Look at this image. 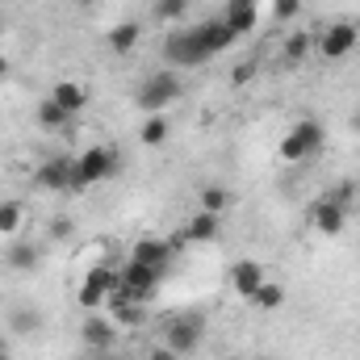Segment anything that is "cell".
<instances>
[{"label":"cell","mask_w":360,"mask_h":360,"mask_svg":"<svg viewBox=\"0 0 360 360\" xmlns=\"http://www.w3.org/2000/svg\"><path fill=\"white\" fill-rule=\"evenodd\" d=\"M117 168H122L117 147H89L80 160H72V193H89L92 184L109 180Z\"/></svg>","instance_id":"6da1fadb"},{"label":"cell","mask_w":360,"mask_h":360,"mask_svg":"<svg viewBox=\"0 0 360 360\" xmlns=\"http://www.w3.org/2000/svg\"><path fill=\"white\" fill-rule=\"evenodd\" d=\"M184 84H180L176 72H155V76H147L143 80V89H139V109L143 113H164L168 105H176Z\"/></svg>","instance_id":"7a4b0ae2"},{"label":"cell","mask_w":360,"mask_h":360,"mask_svg":"<svg viewBox=\"0 0 360 360\" xmlns=\"http://www.w3.org/2000/svg\"><path fill=\"white\" fill-rule=\"evenodd\" d=\"M356 46H360V25L356 21H331V25L314 38V51H319L323 59H331V63L348 59Z\"/></svg>","instance_id":"3957f363"},{"label":"cell","mask_w":360,"mask_h":360,"mask_svg":"<svg viewBox=\"0 0 360 360\" xmlns=\"http://www.w3.org/2000/svg\"><path fill=\"white\" fill-rule=\"evenodd\" d=\"M164 59H168V68H201V63H210V55L201 51V42H197V34H193V25L188 30H172L168 38H164Z\"/></svg>","instance_id":"277c9868"},{"label":"cell","mask_w":360,"mask_h":360,"mask_svg":"<svg viewBox=\"0 0 360 360\" xmlns=\"http://www.w3.org/2000/svg\"><path fill=\"white\" fill-rule=\"evenodd\" d=\"M201 335H205V319H201V314H176V319L168 323V331H164V344H168L176 356H188V352H197Z\"/></svg>","instance_id":"5b68a950"},{"label":"cell","mask_w":360,"mask_h":360,"mask_svg":"<svg viewBox=\"0 0 360 360\" xmlns=\"http://www.w3.org/2000/svg\"><path fill=\"white\" fill-rule=\"evenodd\" d=\"M117 323L113 319H105V314H84V323H80V344L89 348V352H96V356H105V352H113V344H117Z\"/></svg>","instance_id":"8992f818"},{"label":"cell","mask_w":360,"mask_h":360,"mask_svg":"<svg viewBox=\"0 0 360 360\" xmlns=\"http://www.w3.org/2000/svg\"><path fill=\"white\" fill-rule=\"evenodd\" d=\"M348 210L344 205H335L331 197H314V205H310V226L319 231V235H327V239H335V235H344L348 231Z\"/></svg>","instance_id":"52a82bcc"},{"label":"cell","mask_w":360,"mask_h":360,"mask_svg":"<svg viewBox=\"0 0 360 360\" xmlns=\"http://www.w3.org/2000/svg\"><path fill=\"white\" fill-rule=\"evenodd\" d=\"M193 34H197V42H201V51H205L210 59L235 46V34H231V25H226L222 17H210V21H201V25H193Z\"/></svg>","instance_id":"ba28073f"},{"label":"cell","mask_w":360,"mask_h":360,"mask_svg":"<svg viewBox=\"0 0 360 360\" xmlns=\"http://www.w3.org/2000/svg\"><path fill=\"white\" fill-rule=\"evenodd\" d=\"M34 188L42 193H72V160H46L34 168Z\"/></svg>","instance_id":"9c48e42d"},{"label":"cell","mask_w":360,"mask_h":360,"mask_svg":"<svg viewBox=\"0 0 360 360\" xmlns=\"http://www.w3.org/2000/svg\"><path fill=\"white\" fill-rule=\"evenodd\" d=\"M264 281H269V272H264L260 260H239V264H231V289H235L243 302H252Z\"/></svg>","instance_id":"30bf717a"},{"label":"cell","mask_w":360,"mask_h":360,"mask_svg":"<svg viewBox=\"0 0 360 360\" xmlns=\"http://www.w3.org/2000/svg\"><path fill=\"white\" fill-rule=\"evenodd\" d=\"M160 276L164 272L151 269V264H139V260H126V269H122V285L139 297V302H147L151 293H155V285H160Z\"/></svg>","instance_id":"8fae6325"},{"label":"cell","mask_w":360,"mask_h":360,"mask_svg":"<svg viewBox=\"0 0 360 360\" xmlns=\"http://www.w3.org/2000/svg\"><path fill=\"white\" fill-rule=\"evenodd\" d=\"M172 256H176V252H172V243H168V239H155V235H143V239L130 248V260L151 264V269H160V272L172 264Z\"/></svg>","instance_id":"7c38bea8"},{"label":"cell","mask_w":360,"mask_h":360,"mask_svg":"<svg viewBox=\"0 0 360 360\" xmlns=\"http://www.w3.org/2000/svg\"><path fill=\"white\" fill-rule=\"evenodd\" d=\"M180 235H184L188 243H214V239L222 235V214L197 210V214H188V222L180 226Z\"/></svg>","instance_id":"4fadbf2b"},{"label":"cell","mask_w":360,"mask_h":360,"mask_svg":"<svg viewBox=\"0 0 360 360\" xmlns=\"http://www.w3.org/2000/svg\"><path fill=\"white\" fill-rule=\"evenodd\" d=\"M222 21L231 25L235 38H243V34H252V30L260 25V8H256V0H226Z\"/></svg>","instance_id":"5bb4252c"},{"label":"cell","mask_w":360,"mask_h":360,"mask_svg":"<svg viewBox=\"0 0 360 360\" xmlns=\"http://www.w3.org/2000/svg\"><path fill=\"white\" fill-rule=\"evenodd\" d=\"M42 260V248L30 243V239H8V252H4V264L13 272H34Z\"/></svg>","instance_id":"9a60e30c"},{"label":"cell","mask_w":360,"mask_h":360,"mask_svg":"<svg viewBox=\"0 0 360 360\" xmlns=\"http://www.w3.org/2000/svg\"><path fill=\"white\" fill-rule=\"evenodd\" d=\"M51 101H59L72 117L89 105V89L80 84V80H55V89H51Z\"/></svg>","instance_id":"2e32d148"},{"label":"cell","mask_w":360,"mask_h":360,"mask_svg":"<svg viewBox=\"0 0 360 360\" xmlns=\"http://www.w3.org/2000/svg\"><path fill=\"white\" fill-rule=\"evenodd\" d=\"M143 42V25L139 21H117L109 30V51L113 55H134V46Z\"/></svg>","instance_id":"e0dca14e"},{"label":"cell","mask_w":360,"mask_h":360,"mask_svg":"<svg viewBox=\"0 0 360 360\" xmlns=\"http://www.w3.org/2000/svg\"><path fill=\"white\" fill-rule=\"evenodd\" d=\"M310 51H314V34H310V30H293V34L281 42V59H285L289 68H297Z\"/></svg>","instance_id":"ac0fdd59"},{"label":"cell","mask_w":360,"mask_h":360,"mask_svg":"<svg viewBox=\"0 0 360 360\" xmlns=\"http://www.w3.org/2000/svg\"><path fill=\"white\" fill-rule=\"evenodd\" d=\"M293 134L302 139L306 155H319V151H323V143H327V130H323V122H319V117H302V122H293Z\"/></svg>","instance_id":"d6986e66"},{"label":"cell","mask_w":360,"mask_h":360,"mask_svg":"<svg viewBox=\"0 0 360 360\" xmlns=\"http://www.w3.org/2000/svg\"><path fill=\"white\" fill-rule=\"evenodd\" d=\"M168 134H172V126H168L164 113H147V122L139 126V143H143V147H164Z\"/></svg>","instance_id":"ffe728a7"},{"label":"cell","mask_w":360,"mask_h":360,"mask_svg":"<svg viewBox=\"0 0 360 360\" xmlns=\"http://www.w3.org/2000/svg\"><path fill=\"white\" fill-rule=\"evenodd\" d=\"M285 297H289V293H285V285H281V281H264V285L256 289L252 306H256L260 314H272V310H281V306H285Z\"/></svg>","instance_id":"44dd1931"},{"label":"cell","mask_w":360,"mask_h":360,"mask_svg":"<svg viewBox=\"0 0 360 360\" xmlns=\"http://www.w3.org/2000/svg\"><path fill=\"white\" fill-rule=\"evenodd\" d=\"M21 222H25V205L13 201V197H4V201H0V235H4V239H17Z\"/></svg>","instance_id":"7402d4cb"},{"label":"cell","mask_w":360,"mask_h":360,"mask_svg":"<svg viewBox=\"0 0 360 360\" xmlns=\"http://www.w3.org/2000/svg\"><path fill=\"white\" fill-rule=\"evenodd\" d=\"M197 201H201V210H210V214H226L231 210V193L214 180V184H201L197 188Z\"/></svg>","instance_id":"603a6c76"},{"label":"cell","mask_w":360,"mask_h":360,"mask_svg":"<svg viewBox=\"0 0 360 360\" xmlns=\"http://www.w3.org/2000/svg\"><path fill=\"white\" fill-rule=\"evenodd\" d=\"M68 122H72V113H68L59 101H51V96H46V101L38 105V126H42V130H63Z\"/></svg>","instance_id":"cb8c5ba5"},{"label":"cell","mask_w":360,"mask_h":360,"mask_svg":"<svg viewBox=\"0 0 360 360\" xmlns=\"http://www.w3.org/2000/svg\"><path fill=\"white\" fill-rule=\"evenodd\" d=\"M8 327H13V335H34V331L42 327V319H38V310L21 306V310H13V314H8Z\"/></svg>","instance_id":"d4e9b609"},{"label":"cell","mask_w":360,"mask_h":360,"mask_svg":"<svg viewBox=\"0 0 360 360\" xmlns=\"http://www.w3.org/2000/svg\"><path fill=\"white\" fill-rule=\"evenodd\" d=\"M327 197H331V201H335V205H344V210H348V214H352V205H356L360 188H356V180H340V184H335V188H331V193H327Z\"/></svg>","instance_id":"484cf974"},{"label":"cell","mask_w":360,"mask_h":360,"mask_svg":"<svg viewBox=\"0 0 360 360\" xmlns=\"http://www.w3.org/2000/svg\"><path fill=\"white\" fill-rule=\"evenodd\" d=\"M193 0H155V21H180Z\"/></svg>","instance_id":"4316f807"},{"label":"cell","mask_w":360,"mask_h":360,"mask_svg":"<svg viewBox=\"0 0 360 360\" xmlns=\"http://www.w3.org/2000/svg\"><path fill=\"white\" fill-rule=\"evenodd\" d=\"M72 235H76V222H72V218H63V214H59V218H51V222H46V239L63 243V239H72Z\"/></svg>","instance_id":"83f0119b"},{"label":"cell","mask_w":360,"mask_h":360,"mask_svg":"<svg viewBox=\"0 0 360 360\" xmlns=\"http://www.w3.org/2000/svg\"><path fill=\"white\" fill-rule=\"evenodd\" d=\"M252 80H256V63H252V59H243V63L231 68V84H235V89H248Z\"/></svg>","instance_id":"f1b7e54d"},{"label":"cell","mask_w":360,"mask_h":360,"mask_svg":"<svg viewBox=\"0 0 360 360\" xmlns=\"http://www.w3.org/2000/svg\"><path fill=\"white\" fill-rule=\"evenodd\" d=\"M302 4H306V0H272V17H276V21H293V17L302 13Z\"/></svg>","instance_id":"f546056e"},{"label":"cell","mask_w":360,"mask_h":360,"mask_svg":"<svg viewBox=\"0 0 360 360\" xmlns=\"http://www.w3.org/2000/svg\"><path fill=\"white\" fill-rule=\"evenodd\" d=\"M147 360H180L168 344H160V348H147Z\"/></svg>","instance_id":"4dcf8cb0"},{"label":"cell","mask_w":360,"mask_h":360,"mask_svg":"<svg viewBox=\"0 0 360 360\" xmlns=\"http://www.w3.org/2000/svg\"><path fill=\"white\" fill-rule=\"evenodd\" d=\"M8 72H13V63H8V59H4V55H0V80H4V76H8Z\"/></svg>","instance_id":"1f68e13d"},{"label":"cell","mask_w":360,"mask_h":360,"mask_svg":"<svg viewBox=\"0 0 360 360\" xmlns=\"http://www.w3.org/2000/svg\"><path fill=\"white\" fill-rule=\"evenodd\" d=\"M352 130H356V134H360V109H356V113H352Z\"/></svg>","instance_id":"d6a6232c"},{"label":"cell","mask_w":360,"mask_h":360,"mask_svg":"<svg viewBox=\"0 0 360 360\" xmlns=\"http://www.w3.org/2000/svg\"><path fill=\"white\" fill-rule=\"evenodd\" d=\"M101 360H126V356H113V352H105V356H101Z\"/></svg>","instance_id":"836d02e7"},{"label":"cell","mask_w":360,"mask_h":360,"mask_svg":"<svg viewBox=\"0 0 360 360\" xmlns=\"http://www.w3.org/2000/svg\"><path fill=\"white\" fill-rule=\"evenodd\" d=\"M0 360H13V356H8V352H0Z\"/></svg>","instance_id":"e575fe53"},{"label":"cell","mask_w":360,"mask_h":360,"mask_svg":"<svg viewBox=\"0 0 360 360\" xmlns=\"http://www.w3.org/2000/svg\"><path fill=\"white\" fill-rule=\"evenodd\" d=\"M0 352H4V340H0Z\"/></svg>","instance_id":"d590c367"},{"label":"cell","mask_w":360,"mask_h":360,"mask_svg":"<svg viewBox=\"0 0 360 360\" xmlns=\"http://www.w3.org/2000/svg\"><path fill=\"white\" fill-rule=\"evenodd\" d=\"M0 30H4V21H0Z\"/></svg>","instance_id":"8d00e7d4"},{"label":"cell","mask_w":360,"mask_h":360,"mask_svg":"<svg viewBox=\"0 0 360 360\" xmlns=\"http://www.w3.org/2000/svg\"><path fill=\"white\" fill-rule=\"evenodd\" d=\"M260 360H269V356H260Z\"/></svg>","instance_id":"74e56055"},{"label":"cell","mask_w":360,"mask_h":360,"mask_svg":"<svg viewBox=\"0 0 360 360\" xmlns=\"http://www.w3.org/2000/svg\"><path fill=\"white\" fill-rule=\"evenodd\" d=\"M84 4H89V0H84Z\"/></svg>","instance_id":"f35d334b"}]
</instances>
